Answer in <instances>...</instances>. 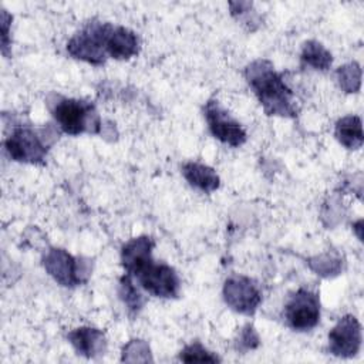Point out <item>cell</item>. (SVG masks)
<instances>
[{"label":"cell","mask_w":364,"mask_h":364,"mask_svg":"<svg viewBox=\"0 0 364 364\" xmlns=\"http://www.w3.org/2000/svg\"><path fill=\"white\" fill-rule=\"evenodd\" d=\"M119 294H121L122 301L128 306V310L134 311V313H138V310L142 307L144 300H142L141 293L138 291V289L132 283L131 276L125 274L121 279V282H119Z\"/></svg>","instance_id":"17"},{"label":"cell","mask_w":364,"mask_h":364,"mask_svg":"<svg viewBox=\"0 0 364 364\" xmlns=\"http://www.w3.org/2000/svg\"><path fill=\"white\" fill-rule=\"evenodd\" d=\"M337 141L348 149H358L363 145L361 118L357 115H347L336 124Z\"/></svg>","instance_id":"15"},{"label":"cell","mask_w":364,"mask_h":364,"mask_svg":"<svg viewBox=\"0 0 364 364\" xmlns=\"http://www.w3.org/2000/svg\"><path fill=\"white\" fill-rule=\"evenodd\" d=\"M68 340L78 354L88 358L101 354L105 347L104 333L92 327H80L73 330L68 333Z\"/></svg>","instance_id":"13"},{"label":"cell","mask_w":364,"mask_h":364,"mask_svg":"<svg viewBox=\"0 0 364 364\" xmlns=\"http://www.w3.org/2000/svg\"><path fill=\"white\" fill-rule=\"evenodd\" d=\"M53 117L65 134L80 135L84 132H100L101 121L91 102L75 98H61L53 108Z\"/></svg>","instance_id":"2"},{"label":"cell","mask_w":364,"mask_h":364,"mask_svg":"<svg viewBox=\"0 0 364 364\" xmlns=\"http://www.w3.org/2000/svg\"><path fill=\"white\" fill-rule=\"evenodd\" d=\"M301 61L316 70L326 71L330 68V65L333 63V57H331V53L328 50H326V47L323 44L311 40V41L304 43V46H303Z\"/></svg>","instance_id":"16"},{"label":"cell","mask_w":364,"mask_h":364,"mask_svg":"<svg viewBox=\"0 0 364 364\" xmlns=\"http://www.w3.org/2000/svg\"><path fill=\"white\" fill-rule=\"evenodd\" d=\"M179 360L185 361V363H218V361H220V358L218 355L208 351L199 343H192V344L186 346L181 351Z\"/></svg>","instance_id":"18"},{"label":"cell","mask_w":364,"mask_h":364,"mask_svg":"<svg viewBox=\"0 0 364 364\" xmlns=\"http://www.w3.org/2000/svg\"><path fill=\"white\" fill-rule=\"evenodd\" d=\"M360 67L357 63H351L338 68L337 75L340 80V85L347 92H355L360 87Z\"/></svg>","instance_id":"19"},{"label":"cell","mask_w":364,"mask_h":364,"mask_svg":"<svg viewBox=\"0 0 364 364\" xmlns=\"http://www.w3.org/2000/svg\"><path fill=\"white\" fill-rule=\"evenodd\" d=\"M283 314L287 326L296 331L314 328L320 320L318 294L309 289H299L287 300Z\"/></svg>","instance_id":"4"},{"label":"cell","mask_w":364,"mask_h":364,"mask_svg":"<svg viewBox=\"0 0 364 364\" xmlns=\"http://www.w3.org/2000/svg\"><path fill=\"white\" fill-rule=\"evenodd\" d=\"M155 243L149 236H138L128 240L121 250V263L125 273L135 277L152 259V249Z\"/></svg>","instance_id":"11"},{"label":"cell","mask_w":364,"mask_h":364,"mask_svg":"<svg viewBox=\"0 0 364 364\" xmlns=\"http://www.w3.org/2000/svg\"><path fill=\"white\" fill-rule=\"evenodd\" d=\"M205 117L212 135L230 146H240L246 141L245 128L230 117V114L216 100H209L205 105Z\"/></svg>","instance_id":"6"},{"label":"cell","mask_w":364,"mask_h":364,"mask_svg":"<svg viewBox=\"0 0 364 364\" xmlns=\"http://www.w3.org/2000/svg\"><path fill=\"white\" fill-rule=\"evenodd\" d=\"M361 346V326L354 316H344L328 333V351L337 357H353Z\"/></svg>","instance_id":"9"},{"label":"cell","mask_w":364,"mask_h":364,"mask_svg":"<svg viewBox=\"0 0 364 364\" xmlns=\"http://www.w3.org/2000/svg\"><path fill=\"white\" fill-rule=\"evenodd\" d=\"M135 277L141 287L152 296L171 299L179 294V277L176 272L165 263H155L152 260Z\"/></svg>","instance_id":"7"},{"label":"cell","mask_w":364,"mask_h":364,"mask_svg":"<svg viewBox=\"0 0 364 364\" xmlns=\"http://www.w3.org/2000/svg\"><path fill=\"white\" fill-rule=\"evenodd\" d=\"M111 23L90 21L67 44V51L78 60L94 65L104 64L107 60V38Z\"/></svg>","instance_id":"3"},{"label":"cell","mask_w":364,"mask_h":364,"mask_svg":"<svg viewBox=\"0 0 364 364\" xmlns=\"http://www.w3.org/2000/svg\"><path fill=\"white\" fill-rule=\"evenodd\" d=\"M182 173L191 186L202 192H213L219 188V176L213 168L199 164V162H186L182 166Z\"/></svg>","instance_id":"14"},{"label":"cell","mask_w":364,"mask_h":364,"mask_svg":"<svg viewBox=\"0 0 364 364\" xmlns=\"http://www.w3.org/2000/svg\"><path fill=\"white\" fill-rule=\"evenodd\" d=\"M6 151L11 159L26 164H43L47 155V146L28 127L16 128L4 142Z\"/></svg>","instance_id":"5"},{"label":"cell","mask_w":364,"mask_h":364,"mask_svg":"<svg viewBox=\"0 0 364 364\" xmlns=\"http://www.w3.org/2000/svg\"><path fill=\"white\" fill-rule=\"evenodd\" d=\"M43 264L48 274L61 286L74 287L81 283L77 260L64 249H50L43 259Z\"/></svg>","instance_id":"10"},{"label":"cell","mask_w":364,"mask_h":364,"mask_svg":"<svg viewBox=\"0 0 364 364\" xmlns=\"http://www.w3.org/2000/svg\"><path fill=\"white\" fill-rule=\"evenodd\" d=\"M223 297L235 311L247 316L253 314L262 301L259 287L243 276H233L225 282Z\"/></svg>","instance_id":"8"},{"label":"cell","mask_w":364,"mask_h":364,"mask_svg":"<svg viewBox=\"0 0 364 364\" xmlns=\"http://www.w3.org/2000/svg\"><path fill=\"white\" fill-rule=\"evenodd\" d=\"M245 75L250 88L269 115H297L293 92L286 85L282 74L274 71L272 63L266 60H257L247 65Z\"/></svg>","instance_id":"1"},{"label":"cell","mask_w":364,"mask_h":364,"mask_svg":"<svg viewBox=\"0 0 364 364\" xmlns=\"http://www.w3.org/2000/svg\"><path fill=\"white\" fill-rule=\"evenodd\" d=\"M139 51V40L134 31L122 26H111L107 38V54L117 60H127Z\"/></svg>","instance_id":"12"}]
</instances>
